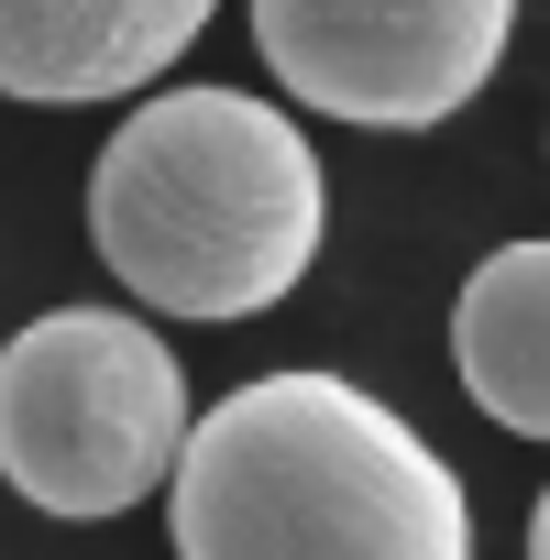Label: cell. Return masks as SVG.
<instances>
[{
	"label": "cell",
	"mask_w": 550,
	"mask_h": 560,
	"mask_svg": "<svg viewBox=\"0 0 550 560\" xmlns=\"http://www.w3.org/2000/svg\"><path fill=\"white\" fill-rule=\"evenodd\" d=\"M506 0H264L253 45L298 89V110L364 132H440L506 67Z\"/></svg>",
	"instance_id": "obj_4"
},
{
	"label": "cell",
	"mask_w": 550,
	"mask_h": 560,
	"mask_svg": "<svg viewBox=\"0 0 550 560\" xmlns=\"http://www.w3.org/2000/svg\"><path fill=\"white\" fill-rule=\"evenodd\" d=\"M198 418L133 308H45L0 341V483L45 516H133L176 483Z\"/></svg>",
	"instance_id": "obj_3"
},
{
	"label": "cell",
	"mask_w": 550,
	"mask_h": 560,
	"mask_svg": "<svg viewBox=\"0 0 550 560\" xmlns=\"http://www.w3.org/2000/svg\"><path fill=\"white\" fill-rule=\"evenodd\" d=\"M331 231L320 143L253 89H165L89 165V242L144 308L264 319Z\"/></svg>",
	"instance_id": "obj_2"
},
{
	"label": "cell",
	"mask_w": 550,
	"mask_h": 560,
	"mask_svg": "<svg viewBox=\"0 0 550 560\" xmlns=\"http://www.w3.org/2000/svg\"><path fill=\"white\" fill-rule=\"evenodd\" d=\"M176 560H473L462 472L342 374L231 385L176 483Z\"/></svg>",
	"instance_id": "obj_1"
},
{
	"label": "cell",
	"mask_w": 550,
	"mask_h": 560,
	"mask_svg": "<svg viewBox=\"0 0 550 560\" xmlns=\"http://www.w3.org/2000/svg\"><path fill=\"white\" fill-rule=\"evenodd\" d=\"M451 363H462V396L495 429L550 440V242H506V253H484L462 275Z\"/></svg>",
	"instance_id": "obj_6"
},
{
	"label": "cell",
	"mask_w": 550,
	"mask_h": 560,
	"mask_svg": "<svg viewBox=\"0 0 550 560\" xmlns=\"http://www.w3.org/2000/svg\"><path fill=\"white\" fill-rule=\"evenodd\" d=\"M528 560H550V483H539V505H528Z\"/></svg>",
	"instance_id": "obj_7"
},
{
	"label": "cell",
	"mask_w": 550,
	"mask_h": 560,
	"mask_svg": "<svg viewBox=\"0 0 550 560\" xmlns=\"http://www.w3.org/2000/svg\"><path fill=\"white\" fill-rule=\"evenodd\" d=\"M209 34L198 0H0V100H122Z\"/></svg>",
	"instance_id": "obj_5"
}]
</instances>
